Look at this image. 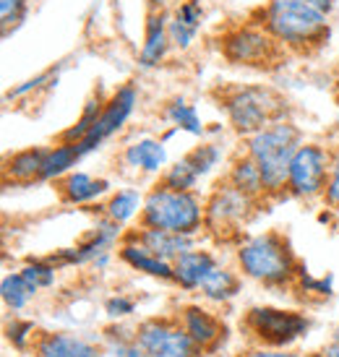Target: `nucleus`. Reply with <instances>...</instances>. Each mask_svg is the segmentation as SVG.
Wrapping results in <instances>:
<instances>
[{
    "mask_svg": "<svg viewBox=\"0 0 339 357\" xmlns=\"http://www.w3.org/2000/svg\"><path fill=\"white\" fill-rule=\"evenodd\" d=\"M256 24L295 55H310L329 40V16L303 0H266L256 13Z\"/></svg>",
    "mask_w": 339,
    "mask_h": 357,
    "instance_id": "f257e3e1",
    "label": "nucleus"
},
{
    "mask_svg": "<svg viewBox=\"0 0 339 357\" xmlns=\"http://www.w3.org/2000/svg\"><path fill=\"white\" fill-rule=\"evenodd\" d=\"M220 107L227 118L229 128L248 139L271 123L287 120V100L277 89L264 84H238L222 91Z\"/></svg>",
    "mask_w": 339,
    "mask_h": 357,
    "instance_id": "f03ea898",
    "label": "nucleus"
},
{
    "mask_svg": "<svg viewBox=\"0 0 339 357\" xmlns=\"http://www.w3.org/2000/svg\"><path fill=\"white\" fill-rule=\"evenodd\" d=\"M238 268L243 277L253 279L266 287H285L295 282L300 274V264L289 240L282 232H261L246 238L238 248Z\"/></svg>",
    "mask_w": 339,
    "mask_h": 357,
    "instance_id": "7ed1b4c3",
    "label": "nucleus"
},
{
    "mask_svg": "<svg viewBox=\"0 0 339 357\" xmlns=\"http://www.w3.org/2000/svg\"><path fill=\"white\" fill-rule=\"evenodd\" d=\"M300 144H303V133L289 120L271 123L264 130L246 139V151L253 157V162L259 165L261 175H264L266 196L282 199L287 193L289 162L295 157V151L300 149Z\"/></svg>",
    "mask_w": 339,
    "mask_h": 357,
    "instance_id": "20e7f679",
    "label": "nucleus"
},
{
    "mask_svg": "<svg viewBox=\"0 0 339 357\" xmlns=\"http://www.w3.org/2000/svg\"><path fill=\"white\" fill-rule=\"evenodd\" d=\"M139 227L170 229L178 235L196 238L204 229V201L193 190H172L157 183L144 196Z\"/></svg>",
    "mask_w": 339,
    "mask_h": 357,
    "instance_id": "39448f33",
    "label": "nucleus"
},
{
    "mask_svg": "<svg viewBox=\"0 0 339 357\" xmlns=\"http://www.w3.org/2000/svg\"><path fill=\"white\" fill-rule=\"evenodd\" d=\"M220 52L229 66L250 70H274L285 63L287 50L256 21L229 26L220 37Z\"/></svg>",
    "mask_w": 339,
    "mask_h": 357,
    "instance_id": "423d86ee",
    "label": "nucleus"
},
{
    "mask_svg": "<svg viewBox=\"0 0 339 357\" xmlns=\"http://www.w3.org/2000/svg\"><path fill=\"white\" fill-rule=\"evenodd\" d=\"M243 328L261 347H289L308 334L310 321L300 310L256 305L243 316Z\"/></svg>",
    "mask_w": 339,
    "mask_h": 357,
    "instance_id": "0eeeda50",
    "label": "nucleus"
},
{
    "mask_svg": "<svg viewBox=\"0 0 339 357\" xmlns=\"http://www.w3.org/2000/svg\"><path fill=\"white\" fill-rule=\"evenodd\" d=\"M256 204H259L256 199H250L235 185H229L227 180H222L209 193V199L204 201V229H209L217 238L238 235L240 227L250 219Z\"/></svg>",
    "mask_w": 339,
    "mask_h": 357,
    "instance_id": "6e6552de",
    "label": "nucleus"
},
{
    "mask_svg": "<svg viewBox=\"0 0 339 357\" xmlns=\"http://www.w3.org/2000/svg\"><path fill=\"white\" fill-rule=\"evenodd\" d=\"M329 165L331 151L324 149L321 144H300L295 157L289 162L287 175V193L295 199L310 201L324 199L326 190V180H329Z\"/></svg>",
    "mask_w": 339,
    "mask_h": 357,
    "instance_id": "1a4fd4ad",
    "label": "nucleus"
},
{
    "mask_svg": "<svg viewBox=\"0 0 339 357\" xmlns=\"http://www.w3.org/2000/svg\"><path fill=\"white\" fill-rule=\"evenodd\" d=\"M133 334L151 357H201V347L188 337L178 316L146 318L133 328Z\"/></svg>",
    "mask_w": 339,
    "mask_h": 357,
    "instance_id": "9d476101",
    "label": "nucleus"
},
{
    "mask_svg": "<svg viewBox=\"0 0 339 357\" xmlns=\"http://www.w3.org/2000/svg\"><path fill=\"white\" fill-rule=\"evenodd\" d=\"M136 102H139V91H136L133 84H123L118 91H112L110 97H107L105 109H102L100 120L94 123V128L76 144L81 157L97 151L105 141L112 139L118 130H123V126L128 123V118L133 115V109H136Z\"/></svg>",
    "mask_w": 339,
    "mask_h": 357,
    "instance_id": "9b49d317",
    "label": "nucleus"
},
{
    "mask_svg": "<svg viewBox=\"0 0 339 357\" xmlns=\"http://www.w3.org/2000/svg\"><path fill=\"white\" fill-rule=\"evenodd\" d=\"M178 321L188 331V337L201 347V352H211L225 339V324L211 313L209 307L204 305L180 307Z\"/></svg>",
    "mask_w": 339,
    "mask_h": 357,
    "instance_id": "f8f14e48",
    "label": "nucleus"
},
{
    "mask_svg": "<svg viewBox=\"0 0 339 357\" xmlns=\"http://www.w3.org/2000/svg\"><path fill=\"white\" fill-rule=\"evenodd\" d=\"M34 352L37 357H107L105 347H97L89 339L79 334H66V331L40 334L34 342Z\"/></svg>",
    "mask_w": 339,
    "mask_h": 357,
    "instance_id": "ddd939ff",
    "label": "nucleus"
},
{
    "mask_svg": "<svg viewBox=\"0 0 339 357\" xmlns=\"http://www.w3.org/2000/svg\"><path fill=\"white\" fill-rule=\"evenodd\" d=\"M170 13L167 10H149L146 13V26H144V45L139 52L141 68H157L162 60L167 58L170 47Z\"/></svg>",
    "mask_w": 339,
    "mask_h": 357,
    "instance_id": "4468645a",
    "label": "nucleus"
},
{
    "mask_svg": "<svg viewBox=\"0 0 339 357\" xmlns=\"http://www.w3.org/2000/svg\"><path fill=\"white\" fill-rule=\"evenodd\" d=\"M118 256L133 271H141V274L162 279V282H175V268H172V264L160 258L157 253H151L149 248H144L139 240L128 238V235H123V240H120Z\"/></svg>",
    "mask_w": 339,
    "mask_h": 357,
    "instance_id": "2eb2a0df",
    "label": "nucleus"
},
{
    "mask_svg": "<svg viewBox=\"0 0 339 357\" xmlns=\"http://www.w3.org/2000/svg\"><path fill=\"white\" fill-rule=\"evenodd\" d=\"M128 238L139 240L144 248H149L151 253H157L165 261H178L186 250L196 248L190 235H178V232H170V229H157V227H136L126 232Z\"/></svg>",
    "mask_w": 339,
    "mask_h": 357,
    "instance_id": "dca6fc26",
    "label": "nucleus"
},
{
    "mask_svg": "<svg viewBox=\"0 0 339 357\" xmlns=\"http://www.w3.org/2000/svg\"><path fill=\"white\" fill-rule=\"evenodd\" d=\"M220 261L211 256L209 250L201 248H190L186 250L178 261H172V268H175V284L183 287L186 292H199L204 279L211 274V268L217 266Z\"/></svg>",
    "mask_w": 339,
    "mask_h": 357,
    "instance_id": "f3484780",
    "label": "nucleus"
},
{
    "mask_svg": "<svg viewBox=\"0 0 339 357\" xmlns=\"http://www.w3.org/2000/svg\"><path fill=\"white\" fill-rule=\"evenodd\" d=\"M50 146H29L16 154H10L3 165V183H16V185H29L34 180H42V167L47 159Z\"/></svg>",
    "mask_w": 339,
    "mask_h": 357,
    "instance_id": "a211bd4d",
    "label": "nucleus"
},
{
    "mask_svg": "<svg viewBox=\"0 0 339 357\" xmlns=\"http://www.w3.org/2000/svg\"><path fill=\"white\" fill-rule=\"evenodd\" d=\"M58 190L66 204H91L100 196H105L110 190V183L102 178H91L89 172H73L70 169L68 175H63L58 183Z\"/></svg>",
    "mask_w": 339,
    "mask_h": 357,
    "instance_id": "6ab92c4d",
    "label": "nucleus"
},
{
    "mask_svg": "<svg viewBox=\"0 0 339 357\" xmlns=\"http://www.w3.org/2000/svg\"><path fill=\"white\" fill-rule=\"evenodd\" d=\"M123 159L128 167H136L139 172H165L167 165V149L162 139H139L136 144H130L128 149L123 151Z\"/></svg>",
    "mask_w": 339,
    "mask_h": 357,
    "instance_id": "aec40b11",
    "label": "nucleus"
},
{
    "mask_svg": "<svg viewBox=\"0 0 339 357\" xmlns=\"http://www.w3.org/2000/svg\"><path fill=\"white\" fill-rule=\"evenodd\" d=\"M225 180H227L229 185H235L238 190H243L246 196H250V199H256V201L266 199L264 175H261L259 165L253 162V157H250L248 151L232 162V167H229L227 178H225Z\"/></svg>",
    "mask_w": 339,
    "mask_h": 357,
    "instance_id": "412c9836",
    "label": "nucleus"
},
{
    "mask_svg": "<svg viewBox=\"0 0 339 357\" xmlns=\"http://www.w3.org/2000/svg\"><path fill=\"white\" fill-rule=\"evenodd\" d=\"M240 292V277L232 271V268L217 266L211 268V274L204 279V284H201L199 295L204 300H209V303H229L232 298H238Z\"/></svg>",
    "mask_w": 339,
    "mask_h": 357,
    "instance_id": "4be33fe9",
    "label": "nucleus"
},
{
    "mask_svg": "<svg viewBox=\"0 0 339 357\" xmlns=\"http://www.w3.org/2000/svg\"><path fill=\"white\" fill-rule=\"evenodd\" d=\"M102 208H105V214H107L112 222L128 225L136 214H141V208H144V196H141L136 188H123V190H118V193H112L110 201H107Z\"/></svg>",
    "mask_w": 339,
    "mask_h": 357,
    "instance_id": "5701e85b",
    "label": "nucleus"
},
{
    "mask_svg": "<svg viewBox=\"0 0 339 357\" xmlns=\"http://www.w3.org/2000/svg\"><path fill=\"white\" fill-rule=\"evenodd\" d=\"M105 105H107L105 94H91L89 100H86V105H84V109H81L79 120H76L68 130H63V133H60V141H63V144H79V141L84 139L91 128H94V123L100 120Z\"/></svg>",
    "mask_w": 339,
    "mask_h": 357,
    "instance_id": "b1692460",
    "label": "nucleus"
},
{
    "mask_svg": "<svg viewBox=\"0 0 339 357\" xmlns=\"http://www.w3.org/2000/svg\"><path fill=\"white\" fill-rule=\"evenodd\" d=\"M79 159L81 154L76 149V144H63L60 141L58 146H50V151H47L45 167H42V180H60L76 167Z\"/></svg>",
    "mask_w": 339,
    "mask_h": 357,
    "instance_id": "393cba45",
    "label": "nucleus"
},
{
    "mask_svg": "<svg viewBox=\"0 0 339 357\" xmlns=\"http://www.w3.org/2000/svg\"><path fill=\"white\" fill-rule=\"evenodd\" d=\"M165 118L172 123V128L186 130L190 136H204V130H206L201 126V118H199V112H196V107H193L188 100H183V97H175V100L167 102Z\"/></svg>",
    "mask_w": 339,
    "mask_h": 357,
    "instance_id": "a878e982",
    "label": "nucleus"
},
{
    "mask_svg": "<svg viewBox=\"0 0 339 357\" xmlns=\"http://www.w3.org/2000/svg\"><path fill=\"white\" fill-rule=\"evenodd\" d=\"M102 347H105L107 357H151L136 342V334H128L123 326L105 328V344Z\"/></svg>",
    "mask_w": 339,
    "mask_h": 357,
    "instance_id": "bb28decb",
    "label": "nucleus"
},
{
    "mask_svg": "<svg viewBox=\"0 0 339 357\" xmlns=\"http://www.w3.org/2000/svg\"><path fill=\"white\" fill-rule=\"evenodd\" d=\"M199 180H201V175L196 172L193 162H190L188 154H186V157H180L175 165L165 167V172H162V178H160V185L172 188V190H193L199 185Z\"/></svg>",
    "mask_w": 339,
    "mask_h": 357,
    "instance_id": "cd10ccee",
    "label": "nucleus"
},
{
    "mask_svg": "<svg viewBox=\"0 0 339 357\" xmlns=\"http://www.w3.org/2000/svg\"><path fill=\"white\" fill-rule=\"evenodd\" d=\"M0 295H3V303L10 310H24V307L29 305V300L34 298V292L27 284V279L21 277V271H13V274L3 277V282H0Z\"/></svg>",
    "mask_w": 339,
    "mask_h": 357,
    "instance_id": "c85d7f7f",
    "label": "nucleus"
},
{
    "mask_svg": "<svg viewBox=\"0 0 339 357\" xmlns=\"http://www.w3.org/2000/svg\"><path fill=\"white\" fill-rule=\"evenodd\" d=\"M55 271L58 266L50 264L47 258H34V261H27L21 266V277L27 279V284L31 287V292L37 295L40 289H47L55 284Z\"/></svg>",
    "mask_w": 339,
    "mask_h": 357,
    "instance_id": "c756f323",
    "label": "nucleus"
},
{
    "mask_svg": "<svg viewBox=\"0 0 339 357\" xmlns=\"http://www.w3.org/2000/svg\"><path fill=\"white\" fill-rule=\"evenodd\" d=\"M29 16V0H0V29L3 37H10Z\"/></svg>",
    "mask_w": 339,
    "mask_h": 357,
    "instance_id": "7c9ffc66",
    "label": "nucleus"
},
{
    "mask_svg": "<svg viewBox=\"0 0 339 357\" xmlns=\"http://www.w3.org/2000/svg\"><path fill=\"white\" fill-rule=\"evenodd\" d=\"M188 159L193 162V167H196V172H199L201 178H206L211 169H214L222 162L220 144H214V141L199 144V146H193V149L188 151Z\"/></svg>",
    "mask_w": 339,
    "mask_h": 357,
    "instance_id": "2f4dec72",
    "label": "nucleus"
},
{
    "mask_svg": "<svg viewBox=\"0 0 339 357\" xmlns=\"http://www.w3.org/2000/svg\"><path fill=\"white\" fill-rule=\"evenodd\" d=\"M167 29H170V42H172L175 50H188L190 45H193V40H196V34H199V29L188 26V24L180 21L178 16H170Z\"/></svg>",
    "mask_w": 339,
    "mask_h": 357,
    "instance_id": "473e14b6",
    "label": "nucleus"
},
{
    "mask_svg": "<svg viewBox=\"0 0 339 357\" xmlns=\"http://www.w3.org/2000/svg\"><path fill=\"white\" fill-rule=\"evenodd\" d=\"M331 151V165H329V180H326V190H324V204L331 211H339V144Z\"/></svg>",
    "mask_w": 339,
    "mask_h": 357,
    "instance_id": "72a5a7b5",
    "label": "nucleus"
},
{
    "mask_svg": "<svg viewBox=\"0 0 339 357\" xmlns=\"http://www.w3.org/2000/svg\"><path fill=\"white\" fill-rule=\"evenodd\" d=\"M58 81V76H55V70H45V73H40V76H34V79L24 81L21 86H16V89L8 91V100H21V97H27V94H31V91H40V89H50L52 84Z\"/></svg>",
    "mask_w": 339,
    "mask_h": 357,
    "instance_id": "f704fd0d",
    "label": "nucleus"
},
{
    "mask_svg": "<svg viewBox=\"0 0 339 357\" xmlns=\"http://www.w3.org/2000/svg\"><path fill=\"white\" fill-rule=\"evenodd\" d=\"M8 339L13 342V347L27 349L34 344V324L31 321H13L8 326Z\"/></svg>",
    "mask_w": 339,
    "mask_h": 357,
    "instance_id": "c9c22d12",
    "label": "nucleus"
},
{
    "mask_svg": "<svg viewBox=\"0 0 339 357\" xmlns=\"http://www.w3.org/2000/svg\"><path fill=\"white\" fill-rule=\"evenodd\" d=\"M172 16H178L180 21H186L188 26H193V29H201V21H204V10H201V6L196 3V0H183L178 8H175V13Z\"/></svg>",
    "mask_w": 339,
    "mask_h": 357,
    "instance_id": "e433bc0d",
    "label": "nucleus"
},
{
    "mask_svg": "<svg viewBox=\"0 0 339 357\" xmlns=\"http://www.w3.org/2000/svg\"><path fill=\"white\" fill-rule=\"evenodd\" d=\"M105 307H107V313H110L112 318H126V316H130V313H136V303L130 298H123V295L110 298Z\"/></svg>",
    "mask_w": 339,
    "mask_h": 357,
    "instance_id": "4c0bfd02",
    "label": "nucleus"
},
{
    "mask_svg": "<svg viewBox=\"0 0 339 357\" xmlns=\"http://www.w3.org/2000/svg\"><path fill=\"white\" fill-rule=\"evenodd\" d=\"M298 279H300V284H303V289H306V292H316V295H331V282H329V279H313V277H308L303 268H300Z\"/></svg>",
    "mask_w": 339,
    "mask_h": 357,
    "instance_id": "58836bf2",
    "label": "nucleus"
},
{
    "mask_svg": "<svg viewBox=\"0 0 339 357\" xmlns=\"http://www.w3.org/2000/svg\"><path fill=\"white\" fill-rule=\"evenodd\" d=\"M240 357H300L298 352H292L289 347H253L248 352H240Z\"/></svg>",
    "mask_w": 339,
    "mask_h": 357,
    "instance_id": "ea45409f",
    "label": "nucleus"
},
{
    "mask_svg": "<svg viewBox=\"0 0 339 357\" xmlns=\"http://www.w3.org/2000/svg\"><path fill=\"white\" fill-rule=\"evenodd\" d=\"M319 357H339V328H334V334H331V339L324 344Z\"/></svg>",
    "mask_w": 339,
    "mask_h": 357,
    "instance_id": "a19ab883",
    "label": "nucleus"
},
{
    "mask_svg": "<svg viewBox=\"0 0 339 357\" xmlns=\"http://www.w3.org/2000/svg\"><path fill=\"white\" fill-rule=\"evenodd\" d=\"M303 3H308V6H313L316 10H321V13H326V16H329L331 8L337 6V0H303Z\"/></svg>",
    "mask_w": 339,
    "mask_h": 357,
    "instance_id": "79ce46f5",
    "label": "nucleus"
}]
</instances>
